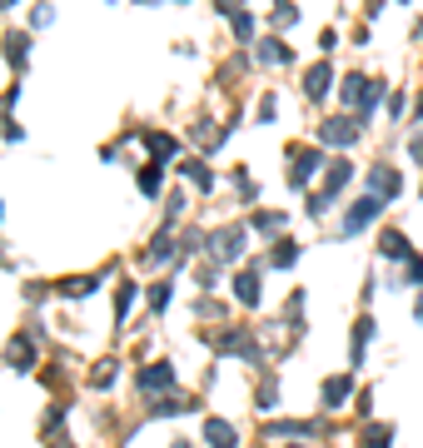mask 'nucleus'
Listing matches in <instances>:
<instances>
[{
    "instance_id": "obj_1",
    "label": "nucleus",
    "mask_w": 423,
    "mask_h": 448,
    "mask_svg": "<svg viewBox=\"0 0 423 448\" xmlns=\"http://www.w3.org/2000/svg\"><path fill=\"white\" fill-rule=\"evenodd\" d=\"M339 95H344V105H354V110H358V115H374V105H379V95H384V80L349 75V80L339 85Z\"/></svg>"
},
{
    "instance_id": "obj_2",
    "label": "nucleus",
    "mask_w": 423,
    "mask_h": 448,
    "mask_svg": "<svg viewBox=\"0 0 423 448\" xmlns=\"http://www.w3.org/2000/svg\"><path fill=\"white\" fill-rule=\"evenodd\" d=\"M289 154H294V164H289V185H294V190H304L314 175L324 170V154H319V150H289Z\"/></svg>"
},
{
    "instance_id": "obj_3",
    "label": "nucleus",
    "mask_w": 423,
    "mask_h": 448,
    "mask_svg": "<svg viewBox=\"0 0 423 448\" xmlns=\"http://www.w3.org/2000/svg\"><path fill=\"white\" fill-rule=\"evenodd\" d=\"M244 224H229V230H215V239H209V249H215L220 259H239L244 254Z\"/></svg>"
},
{
    "instance_id": "obj_4",
    "label": "nucleus",
    "mask_w": 423,
    "mask_h": 448,
    "mask_svg": "<svg viewBox=\"0 0 423 448\" xmlns=\"http://www.w3.org/2000/svg\"><path fill=\"white\" fill-rule=\"evenodd\" d=\"M379 209H384V199H379V195H363V199H358V204L344 214V235H358V230H363V224L374 219Z\"/></svg>"
},
{
    "instance_id": "obj_5",
    "label": "nucleus",
    "mask_w": 423,
    "mask_h": 448,
    "mask_svg": "<svg viewBox=\"0 0 423 448\" xmlns=\"http://www.w3.org/2000/svg\"><path fill=\"white\" fill-rule=\"evenodd\" d=\"M319 140H324V145H354V140H358V120L334 115V120H324V125H319Z\"/></svg>"
},
{
    "instance_id": "obj_6",
    "label": "nucleus",
    "mask_w": 423,
    "mask_h": 448,
    "mask_svg": "<svg viewBox=\"0 0 423 448\" xmlns=\"http://www.w3.org/2000/svg\"><path fill=\"white\" fill-rule=\"evenodd\" d=\"M140 388H145V394H165V388H175V364H149L145 374H140Z\"/></svg>"
},
{
    "instance_id": "obj_7",
    "label": "nucleus",
    "mask_w": 423,
    "mask_h": 448,
    "mask_svg": "<svg viewBox=\"0 0 423 448\" xmlns=\"http://www.w3.org/2000/svg\"><path fill=\"white\" fill-rule=\"evenodd\" d=\"M349 394H354V378H349V374L324 378V409H344V404H349Z\"/></svg>"
},
{
    "instance_id": "obj_8",
    "label": "nucleus",
    "mask_w": 423,
    "mask_h": 448,
    "mask_svg": "<svg viewBox=\"0 0 423 448\" xmlns=\"http://www.w3.org/2000/svg\"><path fill=\"white\" fill-rule=\"evenodd\" d=\"M204 443H209V448H239V433H234V423H224V419H209V423H204Z\"/></svg>"
},
{
    "instance_id": "obj_9",
    "label": "nucleus",
    "mask_w": 423,
    "mask_h": 448,
    "mask_svg": "<svg viewBox=\"0 0 423 448\" xmlns=\"http://www.w3.org/2000/svg\"><path fill=\"white\" fill-rule=\"evenodd\" d=\"M368 185H374V195H379V199H394V190H398L403 180H398V170H389V164H374Z\"/></svg>"
},
{
    "instance_id": "obj_10",
    "label": "nucleus",
    "mask_w": 423,
    "mask_h": 448,
    "mask_svg": "<svg viewBox=\"0 0 423 448\" xmlns=\"http://www.w3.org/2000/svg\"><path fill=\"white\" fill-rule=\"evenodd\" d=\"M329 80H334L329 65H314V70L304 75V95H309V100H324V95H329Z\"/></svg>"
},
{
    "instance_id": "obj_11",
    "label": "nucleus",
    "mask_w": 423,
    "mask_h": 448,
    "mask_svg": "<svg viewBox=\"0 0 423 448\" xmlns=\"http://www.w3.org/2000/svg\"><path fill=\"white\" fill-rule=\"evenodd\" d=\"M6 60H11V70H25V60H30V35H6Z\"/></svg>"
},
{
    "instance_id": "obj_12",
    "label": "nucleus",
    "mask_w": 423,
    "mask_h": 448,
    "mask_svg": "<svg viewBox=\"0 0 423 448\" xmlns=\"http://www.w3.org/2000/svg\"><path fill=\"white\" fill-rule=\"evenodd\" d=\"M234 294H239V304H259V274L254 269H244V274H234Z\"/></svg>"
},
{
    "instance_id": "obj_13",
    "label": "nucleus",
    "mask_w": 423,
    "mask_h": 448,
    "mask_svg": "<svg viewBox=\"0 0 423 448\" xmlns=\"http://www.w3.org/2000/svg\"><path fill=\"white\" fill-rule=\"evenodd\" d=\"M379 249H384V259H413V244H408L398 230H389V235L379 239Z\"/></svg>"
},
{
    "instance_id": "obj_14",
    "label": "nucleus",
    "mask_w": 423,
    "mask_h": 448,
    "mask_svg": "<svg viewBox=\"0 0 423 448\" xmlns=\"http://www.w3.org/2000/svg\"><path fill=\"white\" fill-rule=\"evenodd\" d=\"M145 150H154V164H165V159H175V140L170 135H145Z\"/></svg>"
},
{
    "instance_id": "obj_15",
    "label": "nucleus",
    "mask_w": 423,
    "mask_h": 448,
    "mask_svg": "<svg viewBox=\"0 0 423 448\" xmlns=\"http://www.w3.org/2000/svg\"><path fill=\"white\" fill-rule=\"evenodd\" d=\"M90 289H100V274H90V279H65V284H60L65 299H85Z\"/></svg>"
},
{
    "instance_id": "obj_16",
    "label": "nucleus",
    "mask_w": 423,
    "mask_h": 448,
    "mask_svg": "<svg viewBox=\"0 0 423 448\" xmlns=\"http://www.w3.org/2000/svg\"><path fill=\"white\" fill-rule=\"evenodd\" d=\"M259 60H264V65H284V60H289V45H284V40H264V45H259Z\"/></svg>"
},
{
    "instance_id": "obj_17",
    "label": "nucleus",
    "mask_w": 423,
    "mask_h": 448,
    "mask_svg": "<svg viewBox=\"0 0 423 448\" xmlns=\"http://www.w3.org/2000/svg\"><path fill=\"white\" fill-rule=\"evenodd\" d=\"M294 259H299V244H294V239H279V244H274V254H269V264H274V269H289Z\"/></svg>"
},
{
    "instance_id": "obj_18",
    "label": "nucleus",
    "mask_w": 423,
    "mask_h": 448,
    "mask_svg": "<svg viewBox=\"0 0 423 448\" xmlns=\"http://www.w3.org/2000/svg\"><path fill=\"white\" fill-rule=\"evenodd\" d=\"M30 364H35V344L30 339H15L11 344V369H30Z\"/></svg>"
},
{
    "instance_id": "obj_19",
    "label": "nucleus",
    "mask_w": 423,
    "mask_h": 448,
    "mask_svg": "<svg viewBox=\"0 0 423 448\" xmlns=\"http://www.w3.org/2000/svg\"><path fill=\"white\" fill-rule=\"evenodd\" d=\"M115 378H120V364H115V359H105V364H95V374H90V383H95V388H110Z\"/></svg>"
},
{
    "instance_id": "obj_20",
    "label": "nucleus",
    "mask_w": 423,
    "mask_h": 448,
    "mask_svg": "<svg viewBox=\"0 0 423 448\" xmlns=\"http://www.w3.org/2000/svg\"><path fill=\"white\" fill-rule=\"evenodd\" d=\"M349 175H354V170H349V159H339V164H334V170H329V185H324V195L334 199V195H339V190L349 185Z\"/></svg>"
},
{
    "instance_id": "obj_21",
    "label": "nucleus",
    "mask_w": 423,
    "mask_h": 448,
    "mask_svg": "<svg viewBox=\"0 0 423 448\" xmlns=\"http://www.w3.org/2000/svg\"><path fill=\"white\" fill-rule=\"evenodd\" d=\"M170 254H175V239H170V235H160V239L145 249V259H149V264H160V259H170Z\"/></svg>"
},
{
    "instance_id": "obj_22",
    "label": "nucleus",
    "mask_w": 423,
    "mask_h": 448,
    "mask_svg": "<svg viewBox=\"0 0 423 448\" xmlns=\"http://www.w3.org/2000/svg\"><path fill=\"white\" fill-rule=\"evenodd\" d=\"M140 190L154 199V195H160V164H145V170H140Z\"/></svg>"
},
{
    "instance_id": "obj_23",
    "label": "nucleus",
    "mask_w": 423,
    "mask_h": 448,
    "mask_svg": "<svg viewBox=\"0 0 423 448\" xmlns=\"http://www.w3.org/2000/svg\"><path fill=\"white\" fill-rule=\"evenodd\" d=\"M184 180H194L199 190H209V185H215V180H209V170H204V159H189V164H184Z\"/></svg>"
},
{
    "instance_id": "obj_24",
    "label": "nucleus",
    "mask_w": 423,
    "mask_h": 448,
    "mask_svg": "<svg viewBox=\"0 0 423 448\" xmlns=\"http://www.w3.org/2000/svg\"><path fill=\"white\" fill-rule=\"evenodd\" d=\"M389 443H394L389 428H363V443H358V448H389Z\"/></svg>"
},
{
    "instance_id": "obj_25",
    "label": "nucleus",
    "mask_w": 423,
    "mask_h": 448,
    "mask_svg": "<svg viewBox=\"0 0 423 448\" xmlns=\"http://www.w3.org/2000/svg\"><path fill=\"white\" fill-rule=\"evenodd\" d=\"M269 433H279V438H299V433H319L314 423H269Z\"/></svg>"
},
{
    "instance_id": "obj_26",
    "label": "nucleus",
    "mask_w": 423,
    "mask_h": 448,
    "mask_svg": "<svg viewBox=\"0 0 423 448\" xmlns=\"http://www.w3.org/2000/svg\"><path fill=\"white\" fill-rule=\"evenodd\" d=\"M254 404H259V409H274V404H279V383L269 378V383H264L259 394H254Z\"/></svg>"
},
{
    "instance_id": "obj_27",
    "label": "nucleus",
    "mask_w": 423,
    "mask_h": 448,
    "mask_svg": "<svg viewBox=\"0 0 423 448\" xmlns=\"http://www.w3.org/2000/svg\"><path fill=\"white\" fill-rule=\"evenodd\" d=\"M254 230H284V214H269V209L254 214Z\"/></svg>"
},
{
    "instance_id": "obj_28",
    "label": "nucleus",
    "mask_w": 423,
    "mask_h": 448,
    "mask_svg": "<svg viewBox=\"0 0 423 448\" xmlns=\"http://www.w3.org/2000/svg\"><path fill=\"white\" fill-rule=\"evenodd\" d=\"M249 35H254V15L239 11V15H234V40H249Z\"/></svg>"
},
{
    "instance_id": "obj_29",
    "label": "nucleus",
    "mask_w": 423,
    "mask_h": 448,
    "mask_svg": "<svg viewBox=\"0 0 423 448\" xmlns=\"http://www.w3.org/2000/svg\"><path fill=\"white\" fill-rule=\"evenodd\" d=\"M165 304H170V284H154V289H149V309H154V314H160Z\"/></svg>"
},
{
    "instance_id": "obj_30",
    "label": "nucleus",
    "mask_w": 423,
    "mask_h": 448,
    "mask_svg": "<svg viewBox=\"0 0 423 448\" xmlns=\"http://www.w3.org/2000/svg\"><path fill=\"white\" fill-rule=\"evenodd\" d=\"M408 284H423V259H418V254L408 259Z\"/></svg>"
},
{
    "instance_id": "obj_31",
    "label": "nucleus",
    "mask_w": 423,
    "mask_h": 448,
    "mask_svg": "<svg viewBox=\"0 0 423 448\" xmlns=\"http://www.w3.org/2000/svg\"><path fill=\"white\" fill-rule=\"evenodd\" d=\"M130 304H135V284H125V289H120V319L130 314Z\"/></svg>"
},
{
    "instance_id": "obj_32",
    "label": "nucleus",
    "mask_w": 423,
    "mask_h": 448,
    "mask_svg": "<svg viewBox=\"0 0 423 448\" xmlns=\"http://www.w3.org/2000/svg\"><path fill=\"white\" fill-rule=\"evenodd\" d=\"M50 15H55V11H50V6H35V15H30V25H50Z\"/></svg>"
},
{
    "instance_id": "obj_33",
    "label": "nucleus",
    "mask_w": 423,
    "mask_h": 448,
    "mask_svg": "<svg viewBox=\"0 0 423 448\" xmlns=\"http://www.w3.org/2000/svg\"><path fill=\"white\" fill-rule=\"evenodd\" d=\"M220 11H224V15H229V11L239 15V0H220Z\"/></svg>"
},
{
    "instance_id": "obj_34",
    "label": "nucleus",
    "mask_w": 423,
    "mask_h": 448,
    "mask_svg": "<svg viewBox=\"0 0 423 448\" xmlns=\"http://www.w3.org/2000/svg\"><path fill=\"white\" fill-rule=\"evenodd\" d=\"M413 159H418V164H423V140H413Z\"/></svg>"
},
{
    "instance_id": "obj_35",
    "label": "nucleus",
    "mask_w": 423,
    "mask_h": 448,
    "mask_svg": "<svg viewBox=\"0 0 423 448\" xmlns=\"http://www.w3.org/2000/svg\"><path fill=\"white\" fill-rule=\"evenodd\" d=\"M413 314H418V319H423V294H418V304H413Z\"/></svg>"
},
{
    "instance_id": "obj_36",
    "label": "nucleus",
    "mask_w": 423,
    "mask_h": 448,
    "mask_svg": "<svg viewBox=\"0 0 423 448\" xmlns=\"http://www.w3.org/2000/svg\"><path fill=\"white\" fill-rule=\"evenodd\" d=\"M11 6H15V0H0V11H11Z\"/></svg>"
},
{
    "instance_id": "obj_37",
    "label": "nucleus",
    "mask_w": 423,
    "mask_h": 448,
    "mask_svg": "<svg viewBox=\"0 0 423 448\" xmlns=\"http://www.w3.org/2000/svg\"><path fill=\"white\" fill-rule=\"evenodd\" d=\"M418 120H423V95H418Z\"/></svg>"
},
{
    "instance_id": "obj_38",
    "label": "nucleus",
    "mask_w": 423,
    "mask_h": 448,
    "mask_svg": "<svg viewBox=\"0 0 423 448\" xmlns=\"http://www.w3.org/2000/svg\"><path fill=\"white\" fill-rule=\"evenodd\" d=\"M170 448H189V443H184V438H180V443H170Z\"/></svg>"
}]
</instances>
